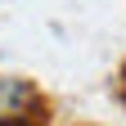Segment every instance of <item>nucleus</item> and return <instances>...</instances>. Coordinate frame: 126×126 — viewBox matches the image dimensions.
<instances>
[{
    "label": "nucleus",
    "instance_id": "nucleus-1",
    "mask_svg": "<svg viewBox=\"0 0 126 126\" xmlns=\"http://www.w3.org/2000/svg\"><path fill=\"white\" fill-rule=\"evenodd\" d=\"M27 104H36V94H32L23 81H5V77H0V113H5V117H18Z\"/></svg>",
    "mask_w": 126,
    "mask_h": 126
},
{
    "label": "nucleus",
    "instance_id": "nucleus-2",
    "mask_svg": "<svg viewBox=\"0 0 126 126\" xmlns=\"http://www.w3.org/2000/svg\"><path fill=\"white\" fill-rule=\"evenodd\" d=\"M5 126H36V122H27V117H9Z\"/></svg>",
    "mask_w": 126,
    "mask_h": 126
}]
</instances>
